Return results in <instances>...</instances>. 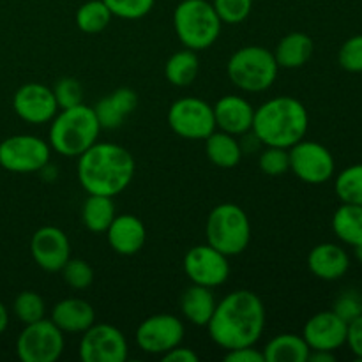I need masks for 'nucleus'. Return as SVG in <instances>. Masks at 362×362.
Segmentation results:
<instances>
[{
  "instance_id": "obj_1",
  "label": "nucleus",
  "mask_w": 362,
  "mask_h": 362,
  "mask_svg": "<svg viewBox=\"0 0 362 362\" xmlns=\"http://www.w3.org/2000/svg\"><path fill=\"white\" fill-rule=\"evenodd\" d=\"M209 336L225 350L257 345L265 329V306L251 290H235L216 303Z\"/></svg>"
},
{
  "instance_id": "obj_2",
  "label": "nucleus",
  "mask_w": 362,
  "mask_h": 362,
  "mask_svg": "<svg viewBox=\"0 0 362 362\" xmlns=\"http://www.w3.org/2000/svg\"><path fill=\"white\" fill-rule=\"evenodd\" d=\"M134 158L122 145L95 141L78 158V180L88 194L117 197L134 177Z\"/></svg>"
},
{
  "instance_id": "obj_3",
  "label": "nucleus",
  "mask_w": 362,
  "mask_h": 362,
  "mask_svg": "<svg viewBox=\"0 0 362 362\" xmlns=\"http://www.w3.org/2000/svg\"><path fill=\"white\" fill-rule=\"evenodd\" d=\"M308 127L306 106L292 95H278L255 108L251 133L265 147L290 148L306 136Z\"/></svg>"
},
{
  "instance_id": "obj_4",
  "label": "nucleus",
  "mask_w": 362,
  "mask_h": 362,
  "mask_svg": "<svg viewBox=\"0 0 362 362\" xmlns=\"http://www.w3.org/2000/svg\"><path fill=\"white\" fill-rule=\"evenodd\" d=\"M101 126L94 108L80 105L57 112L49 126V147L66 158H80L98 141Z\"/></svg>"
},
{
  "instance_id": "obj_5",
  "label": "nucleus",
  "mask_w": 362,
  "mask_h": 362,
  "mask_svg": "<svg viewBox=\"0 0 362 362\" xmlns=\"http://www.w3.org/2000/svg\"><path fill=\"white\" fill-rule=\"evenodd\" d=\"M223 21L207 0H182L173 11V28L184 48L207 49L218 41Z\"/></svg>"
},
{
  "instance_id": "obj_6",
  "label": "nucleus",
  "mask_w": 362,
  "mask_h": 362,
  "mask_svg": "<svg viewBox=\"0 0 362 362\" xmlns=\"http://www.w3.org/2000/svg\"><path fill=\"white\" fill-rule=\"evenodd\" d=\"M278 71L274 53L264 46H244L226 64L230 81L244 92L269 90L278 78Z\"/></svg>"
},
{
  "instance_id": "obj_7",
  "label": "nucleus",
  "mask_w": 362,
  "mask_h": 362,
  "mask_svg": "<svg viewBox=\"0 0 362 362\" xmlns=\"http://www.w3.org/2000/svg\"><path fill=\"white\" fill-rule=\"evenodd\" d=\"M205 235L212 247L226 257H235L250 246V218L237 204H219L209 214Z\"/></svg>"
},
{
  "instance_id": "obj_8",
  "label": "nucleus",
  "mask_w": 362,
  "mask_h": 362,
  "mask_svg": "<svg viewBox=\"0 0 362 362\" xmlns=\"http://www.w3.org/2000/svg\"><path fill=\"white\" fill-rule=\"evenodd\" d=\"M64 346V332L46 318L25 325L16 339V354L21 362H55L62 356Z\"/></svg>"
},
{
  "instance_id": "obj_9",
  "label": "nucleus",
  "mask_w": 362,
  "mask_h": 362,
  "mask_svg": "<svg viewBox=\"0 0 362 362\" xmlns=\"http://www.w3.org/2000/svg\"><path fill=\"white\" fill-rule=\"evenodd\" d=\"M52 147L34 134H14L0 144V166L13 173L41 172L49 163Z\"/></svg>"
},
{
  "instance_id": "obj_10",
  "label": "nucleus",
  "mask_w": 362,
  "mask_h": 362,
  "mask_svg": "<svg viewBox=\"0 0 362 362\" xmlns=\"http://www.w3.org/2000/svg\"><path fill=\"white\" fill-rule=\"evenodd\" d=\"M168 126L184 140H205L216 131L214 110L200 98H180L170 106Z\"/></svg>"
},
{
  "instance_id": "obj_11",
  "label": "nucleus",
  "mask_w": 362,
  "mask_h": 362,
  "mask_svg": "<svg viewBox=\"0 0 362 362\" xmlns=\"http://www.w3.org/2000/svg\"><path fill=\"white\" fill-rule=\"evenodd\" d=\"M288 156L290 170L303 182L318 186L334 177V156L325 145L318 144V141H310L303 138L288 148Z\"/></svg>"
},
{
  "instance_id": "obj_12",
  "label": "nucleus",
  "mask_w": 362,
  "mask_h": 362,
  "mask_svg": "<svg viewBox=\"0 0 362 362\" xmlns=\"http://www.w3.org/2000/svg\"><path fill=\"white\" fill-rule=\"evenodd\" d=\"M127 356V339L115 325L94 324L81 336L80 357L83 362H124Z\"/></svg>"
},
{
  "instance_id": "obj_13",
  "label": "nucleus",
  "mask_w": 362,
  "mask_h": 362,
  "mask_svg": "<svg viewBox=\"0 0 362 362\" xmlns=\"http://www.w3.org/2000/svg\"><path fill=\"white\" fill-rule=\"evenodd\" d=\"M184 332L182 320L175 315H152L138 325L136 343L145 354L163 356L182 343Z\"/></svg>"
},
{
  "instance_id": "obj_14",
  "label": "nucleus",
  "mask_w": 362,
  "mask_h": 362,
  "mask_svg": "<svg viewBox=\"0 0 362 362\" xmlns=\"http://www.w3.org/2000/svg\"><path fill=\"white\" fill-rule=\"evenodd\" d=\"M184 272L194 285L216 288L228 279V257L211 244H200L191 247L184 257Z\"/></svg>"
},
{
  "instance_id": "obj_15",
  "label": "nucleus",
  "mask_w": 362,
  "mask_h": 362,
  "mask_svg": "<svg viewBox=\"0 0 362 362\" xmlns=\"http://www.w3.org/2000/svg\"><path fill=\"white\" fill-rule=\"evenodd\" d=\"M13 108L21 120L28 124L52 122L59 112L53 88L42 83H25L14 92Z\"/></svg>"
},
{
  "instance_id": "obj_16",
  "label": "nucleus",
  "mask_w": 362,
  "mask_h": 362,
  "mask_svg": "<svg viewBox=\"0 0 362 362\" xmlns=\"http://www.w3.org/2000/svg\"><path fill=\"white\" fill-rule=\"evenodd\" d=\"M30 253L42 271L60 272L71 258V243L57 226H41L32 235Z\"/></svg>"
},
{
  "instance_id": "obj_17",
  "label": "nucleus",
  "mask_w": 362,
  "mask_h": 362,
  "mask_svg": "<svg viewBox=\"0 0 362 362\" xmlns=\"http://www.w3.org/2000/svg\"><path fill=\"white\" fill-rule=\"evenodd\" d=\"M346 332H349V324L331 310L313 315L304 324L303 338L306 339L311 350L336 352L346 345Z\"/></svg>"
},
{
  "instance_id": "obj_18",
  "label": "nucleus",
  "mask_w": 362,
  "mask_h": 362,
  "mask_svg": "<svg viewBox=\"0 0 362 362\" xmlns=\"http://www.w3.org/2000/svg\"><path fill=\"white\" fill-rule=\"evenodd\" d=\"M212 110H214L216 129L225 131L233 136H244L253 127L255 108L243 95H223L212 106Z\"/></svg>"
},
{
  "instance_id": "obj_19",
  "label": "nucleus",
  "mask_w": 362,
  "mask_h": 362,
  "mask_svg": "<svg viewBox=\"0 0 362 362\" xmlns=\"http://www.w3.org/2000/svg\"><path fill=\"white\" fill-rule=\"evenodd\" d=\"M106 237L115 253L122 257H133L144 247L147 230L140 218L133 214L115 216L112 225L106 230Z\"/></svg>"
},
{
  "instance_id": "obj_20",
  "label": "nucleus",
  "mask_w": 362,
  "mask_h": 362,
  "mask_svg": "<svg viewBox=\"0 0 362 362\" xmlns=\"http://www.w3.org/2000/svg\"><path fill=\"white\" fill-rule=\"evenodd\" d=\"M308 267L311 274L324 281H338L349 272L350 257L341 246L324 243L315 246L308 255Z\"/></svg>"
},
{
  "instance_id": "obj_21",
  "label": "nucleus",
  "mask_w": 362,
  "mask_h": 362,
  "mask_svg": "<svg viewBox=\"0 0 362 362\" xmlns=\"http://www.w3.org/2000/svg\"><path fill=\"white\" fill-rule=\"evenodd\" d=\"M49 320L64 334H83L90 325L95 324V311L90 303L78 297H69L53 306Z\"/></svg>"
},
{
  "instance_id": "obj_22",
  "label": "nucleus",
  "mask_w": 362,
  "mask_h": 362,
  "mask_svg": "<svg viewBox=\"0 0 362 362\" xmlns=\"http://www.w3.org/2000/svg\"><path fill=\"white\" fill-rule=\"evenodd\" d=\"M313 39L304 32H290L281 41L278 42L274 53V59L279 67L283 69H299L304 64L310 62L313 55Z\"/></svg>"
},
{
  "instance_id": "obj_23",
  "label": "nucleus",
  "mask_w": 362,
  "mask_h": 362,
  "mask_svg": "<svg viewBox=\"0 0 362 362\" xmlns=\"http://www.w3.org/2000/svg\"><path fill=\"white\" fill-rule=\"evenodd\" d=\"M216 310V299L211 288L202 285H191L180 297V311L184 318L198 327H207Z\"/></svg>"
},
{
  "instance_id": "obj_24",
  "label": "nucleus",
  "mask_w": 362,
  "mask_h": 362,
  "mask_svg": "<svg viewBox=\"0 0 362 362\" xmlns=\"http://www.w3.org/2000/svg\"><path fill=\"white\" fill-rule=\"evenodd\" d=\"M205 154L218 168H235L243 159V145L233 134L214 131L205 138Z\"/></svg>"
},
{
  "instance_id": "obj_25",
  "label": "nucleus",
  "mask_w": 362,
  "mask_h": 362,
  "mask_svg": "<svg viewBox=\"0 0 362 362\" xmlns=\"http://www.w3.org/2000/svg\"><path fill=\"white\" fill-rule=\"evenodd\" d=\"M310 352L311 349L303 336L285 332L274 336L265 345L264 357L265 362H306Z\"/></svg>"
},
{
  "instance_id": "obj_26",
  "label": "nucleus",
  "mask_w": 362,
  "mask_h": 362,
  "mask_svg": "<svg viewBox=\"0 0 362 362\" xmlns=\"http://www.w3.org/2000/svg\"><path fill=\"white\" fill-rule=\"evenodd\" d=\"M332 230L341 243L357 246L362 243V205L341 204L332 216Z\"/></svg>"
},
{
  "instance_id": "obj_27",
  "label": "nucleus",
  "mask_w": 362,
  "mask_h": 362,
  "mask_svg": "<svg viewBox=\"0 0 362 362\" xmlns=\"http://www.w3.org/2000/svg\"><path fill=\"white\" fill-rule=\"evenodd\" d=\"M115 216V204L112 197L105 194H88L81 207V221L85 228L94 233L106 232Z\"/></svg>"
},
{
  "instance_id": "obj_28",
  "label": "nucleus",
  "mask_w": 362,
  "mask_h": 362,
  "mask_svg": "<svg viewBox=\"0 0 362 362\" xmlns=\"http://www.w3.org/2000/svg\"><path fill=\"white\" fill-rule=\"evenodd\" d=\"M198 69H200V60L197 52L184 48L166 60L165 76L175 87H187L197 80Z\"/></svg>"
},
{
  "instance_id": "obj_29",
  "label": "nucleus",
  "mask_w": 362,
  "mask_h": 362,
  "mask_svg": "<svg viewBox=\"0 0 362 362\" xmlns=\"http://www.w3.org/2000/svg\"><path fill=\"white\" fill-rule=\"evenodd\" d=\"M113 14L103 0H88L76 11V27L85 34H99L112 21Z\"/></svg>"
},
{
  "instance_id": "obj_30",
  "label": "nucleus",
  "mask_w": 362,
  "mask_h": 362,
  "mask_svg": "<svg viewBox=\"0 0 362 362\" xmlns=\"http://www.w3.org/2000/svg\"><path fill=\"white\" fill-rule=\"evenodd\" d=\"M334 191L341 204L362 205V163L349 166L336 177Z\"/></svg>"
},
{
  "instance_id": "obj_31",
  "label": "nucleus",
  "mask_w": 362,
  "mask_h": 362,
  "mask_svg": "<svg viewBox=\"0 0 362 362\" xmlns=\"http://www.w3.org/2000/svg\"><path fill=\"white\" fill-rule=\"evenodd\" d=\"M13 311L16 315L18 320L23 325L34 324V322L45 318V300L39 293L32 292V290H25V292L18 293V297L14 299Z\"/></svg>"
},
{
  "instance_id": "obj_32",
  "label": "nucleus",
  "mask_w": 362,
  "mask_h": 362,
  "mask_svg": "<svg viewBox=\"0 0 362 362\" xmlns=\"http://www.w3.org/2000/svg\"><path fill=\"white\" fill-rule=\"evenodd\" d=\"M60 272H62L64 281L74 290L88 288L94 281V269L88 262L80 260V258H69Z\"/></svg>"
},
{
  "instance_id": "obj_33",
  "label": "nucleus",
  "mask_w": 362,
  "mask_h": 362,
  "mask_svg": "<svg viewBox=\"0 0 362 362\" xmlns=\"http://www.w3.org/2000/svg\"><path fill=\"white\" fill-rule=\"evenodd\" d=\"M216 13L223 23H243L253 9V0H212Z\"/></svg>"
},
{
  "instance_id": "obj_34",
  "label": "nucleus",
  "mask_w": 362,
  "mask_h": 362,
  "mask_svg": "<svg viewBox=\"0 0 362 362\" xmlns=\"http://www.w3.org/2000/svg\"><path fill=\"white\" fill-rule=\"evenodd\" d=\"M103 2L113 16L124 20H140L151 13L156 0H103Z\"/></svg>"
},
{
  "instance_id": "obj_35",
  "label": "nucleus",
  "mask_w": 362,
  "mask_h": 362,
  "mask_svg": "<svg viewBox=\"0 0 362 362\" xmlns=\"http://www.w3.org/2000/svg\"><path fill=\"white\" fill-rule=\"evenodd\" d=\"M258 166L265 175H283L290 170L288 148L265 147V151L260 154V159H258Z\"/></svg>"
},
{
  "instance_id": "obj_36",
  "label": "nucleus",
  "mask_w": 362,
  "mask_h": 362,
  "mask_svg": "<svg viewBox=\"0 0 362 362\" xmlns=\"http://www.w3.org/2000/svg\"><path fill=\"white\" fill-rule=\"evenodd\" d=\"M338 62L349 73H362V34L352 35L341 45Z\"/></svg>"
},
{
  "instance_id": "obj_37",
  "label": "nucleus",
  "mask_w": 362,
  "mask_h": 362,
  "mask_svg": "<svg viewBox=\"0 0 362 362\" xmlns=\"http://www.w3.org/2000/svg\"><path fill=\"white\" fill-rule=\"evenodd\" d=\"M53 95H55L59 110L71 108V106H76L81 103L83 88H81L80 81L74 80V78H60L53 88Z\"/></svg>"
},
{
  "instance_id": "obj_38",
  "label": "nucleus",
  "mask_w": 362,
  "mask_h": 362,
  "mask_svg": "<svg viewBox=\"0 0 362 362\" xmlns=\"http://www.w3.org/2000/svg\"><path fill=\"white\" fill-rule=\"evenodd\" d=\"M94 113L98 117V122L101 126V129H117L124 124L126 115L120 112L115 106V103L112 101L110 95L103 98L98 105L94 106Z\"/></svg>"
},
{
  "instance_id": "obj_39",
  "label": "nucleus",
  "mask_w": 362,
  "mask_h": 362,
  "mask_svg": "<svg viewBox=\"0 0 362 362\" xmlns=\"http://www.w3.org/2000/svg\"><path fill=\"white\" fill-rule=\"evenodd\" d=\"M332 311H334L339 318H343L346 324H350V322L356 320L359 315H362V296L359 292H356V290H346L345 293H341V296L336 299Z\"/></svg>"
},
{
  "instance_id": "obj_40",
  "label": "nucleus",
  "mask_w": 362,
  "mask_h": 362,
  "mask_svg": "<svg viewBox=\"0 0 362 362\" xmlns=\"http://www.w3.org/2000/svg\"><path fill=\"white\" fill-rule=\"evenodd\" d=\"M112 101L115 103L117 108L124 113V115H129V113L134 112V108L138 106V94L129 87H120L117 90H113L110 94Z\"/></svg>"
},
{
  "instance_id": "obj_41",
  "label": "nucleus",
  "mask_w": 362,
  "mask_h": 362,
  "mask_svg": "<svg viewBox=\"0 0 362 362\" xmlns=\"http://www.w3.org/2000/svg\"><path fill=\"white\" fill-rule=\"evenodd\" d=\"M346 345L350 352L362 361V315L349 324V332H346Z\"/></svg>"
},
{
  "instance_id": "obj_42",
  "label": "nucleus",
  "mask_w": 362,
  "mask_h": 362,
  "mask_svg": "<svg viewBox=\"0 0 362 362\" xmlns=\"http://www.w3.org/2000/svg\"><path fill=\"white\" fill-rule=\"evenodd\" d=\"M226 362H265L264 352L253 346H243V349L226 350Z\"/></svg>"
},
{
  "instance_id": "obj_43",
  "label": "nucleus",
  "mask_w": 362,
  "mask_h": 362,
  "mask_svg": "<svg viewBox=\"0 0 362 362\" xmlns=\"http://www.w3.org/2000/svg\"><path fill=\"white\" fill-rule=\"evenodd\" d=\"M163 361L165 362H198L200 361V357H198V354L194 352V350L177 345L175 349L163 354Z\"/></svg>"
},
{
  "instance_id": "obj_44",
  "label": "nucleus",
  "mask_w": 362,
  "mask_h": 362,
  "mask_svg": "<svg viewBox=\"0 0 362 362\" xmlns=\"http://www.w3.org/2000/svg\"><path fill=\"white\" fill-rule=\"evenodd\" d=\"M334 359V352H327V350H311L308 357V361L311 362H332Z\"/></svg>"
},
{
  "instance_id": "obj_45",
  "label": "nucleus",
  "mask_w": 362,
  "mask_h": 362,
  "mask_svg": "<svg viewBox=\"0 0 362 362\" xmlns=\"http://www.w3.org/2000/svg\"><path fill=\"white\" fill-rule=\"evenodd\" d=\"M7 325H9V313H7V308L0 300V334L6 331Z\"/></svg>"
},
{
  "instance_id": "obj_46",
  "label": "nucleus",
  "mask_w": 362,
  "mask_h": 362,
  "mask_svg": "<svg viewBox=\"0 0 362 362\" xmlns=\"http://www.w3.org/2000/svg\"><path fill=\"white\" fill-rule=\"evenodd\" d=\"M354 253H356V258L362 264V243L357 244V246H354Z\"/></svg>"
}]
</instances>
